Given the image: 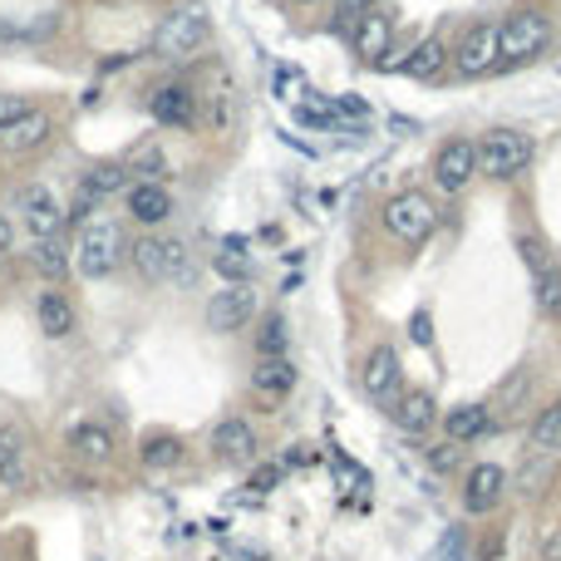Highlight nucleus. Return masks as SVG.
Masks as SVG:
<instances>
[{
    "label": "nucleus",
    "instance_id": "1",
    "mask_svg": "<svg viewBox=\"0 0 561 561\" xmlns=\"http://www.w3.org/2000/svg\"><path fill=\"white\" fill-rule=\"evenodd\" d=\"M128 261H133V271L153 285L192 281V252H187L183 236H163V232L138 236V242L128 246Z\"/></svg>",
    "mask_w": 561,
    "mask_h": 561
},
{
    "label": "nucleus",
    "instance_id": "2",
    "mask_svg": "<svg viewBox=\"0 0 561 561\" xmlns=\"http://www.w3.org/2000/svg\"><path fill=\"white\" fill-rule=\"evenodd\" d=\"M124 226L114 222V217H89L84 226H79V242H74V266L79 276H89V281H104V276L118 271V261H124Z\"/></svg>",
    "mask_w": 561,
    "mask_h": 561
},
{
    "label": "nucleus",
    "instance_id": "3",
    "mask_svg": "<svg viewBox=\"0 0 561 561\" xmlns=\"http://www.w3.org/2000/svg\"><path fill=\"white\" fill-rule=\"evenodd\" d=\"M537 157V143L522 128H492L478 138V173L488 177H522Z\"/></svg>",
    "mask_w": 561,
    "mask_h": 561
},
{
    "label": "nucleus",
    "instance_id": "4",
    "mask_svg": "<svg viewBox=\"0 0 561 561\" xmlns=\"http://www.w3.org/2000/svg\"><path fill=\"white\" fill-rule=\"evenodd\" d=\"M207 39H212V20H207L197 5H183V10H173V15L157 25L153 49L163 59H183V55H197Z\"/></svg>",
    "mask_w": 561,
    "mask_h": 561
},
{
    "label": "nucleus",
    "instance_id": "5",
    "mask_svg": "<svg viewBox=\"0 0 561 561\" xmlns=\"http://www.w3.org/2000/svg\"><path fill=\"white\" fill-rule=\"evenodd\" d=\"M448 59L458 65L463 79L488 74V69L502 59V25L498 20H472V25L458 35V49H453Z\"/></svg>",
    "mask_w": 561,
    "mask_h": 561
},
{
    "label": "nucleus",
    "instance_id": "6",
    "mask_svg": "<svg viewBox=\"0 0 561 561\" xmlns=\"http://www.w3.org/2000/svg\"><path fill=\"white\" fill-rule=\"evenodd\" d=\"M384 226H389L399 242L419 246V242H429L433 226H439V207H433L423 192H399L384 202Z\"/></svg>",
    "mask_w": 561,
    "mask_h": 561
},
{
    "label": "nucleus",
    "instance_id": "7",
    "mask_svg": "<svg viewBox=\"0 0 561 561\" xmlns=\"http://www.w3.org/2000/svg\"><path fill=\"white\" fill-rule=\"evenodd\" d=\"M15 207H20V222H25V232L35 236V242H49V236H65L69 207L59 202V197L49 192L45 183H25V187H20Z\"/></svg>",
    "mask_w": 561,
    "mask_h": 561
},
{
    "label": "nucleus",
    "instance_id": "8",
    "mask_svg": "<svg viewBox=\"0 0 561 561\" xmlns=\"http://www.w3.org/2000/svg\"><path fill=\"white\" fill-rule=\"evenodd\" d=\"M118 187H128V167H124V163H98V167H89V173L79 177V187H74V202H69V222L84 226L89 217H98V212H104V197H114Z\"/></svg>",
    "mask_w": 561,
    "mask_h": 561
},
{
    "label": "nucleus",
    "instance_id": "9",
    "mask_svg": "<svg viewBox=\"0 0 561 561\" xmlns=\"http://www.w3.org/2000/svg\"><path fill=\"white\" fill-rule=\"evenodd\" d=\"M360 384H364V394H370L379 409H394V404H399V394H404V364H399V354H394V344H374V350L364 354Z\"/></svg>",
    "mask_w": 561,
    "mask_h": 561
},
{
    "label": "nucleus",
    "instance_id": "10",
    "mask_svg": "<svg viewBox=\"0 0 561 561\" xmlns=\"http://www.w3.org/2000/svg\"><path fill=\"white\" fill-rule=\"evenodd\" d=\"M551 39V20L541 10H512L502 20V59H531Z\"/></svg>",
    "mask_w": 561,
    "mask_h": 561
},
{
    "label": "nucleus",
    "instance_id": "11",
    "mask_svg": "<svg viewBox=\"0 0 561 561\" xmlns=\"http://www.w3.org/2000/svg\"><path fill=\"white\" fill-rule=\"evenodd\" d=\"M478 177V143L472 138H448V143L433 153V183L443 192H463V187Z\"/></svg>",
    "mask_w": 561,
    "mask_h": 561
},
{
    "label": "nucleus",
    "instance_id": "12",
    "mask_svg": "<svg viewBox=\"0 0 561 561\" xmlns=\"http://www.w3.org/2000/svg\"><path fill=\"white\" fill-rule=\"evenodd\" d=\"M252 315H256L252 285H222V291L207 301L202 320H207V330H217V335H236L246 320H252Z\"/></svg>",
    "mask_w": 561,
    "mask_h": 561
},
{
    "label": "nucleus",
    "instance_id": "13",
    "mask_svg": "<svg viewBox=\"0 0 561 561\" xmlns=\"http://www.w3.org/2000/svg\"><path fill=\"white\" fill-rule=\"evenodd\" d=\"M517 246H522V256H527V266H531V295H537V311L541 315H561V266L551 261L531 236H522Z\"/></svg>",
    "mask_w": 561,
    "mask_h": 561
},
{
    "label": "nucleus",
    "instance_id": "14",
    "mask_svg": "<svg viewBox=\"0 0 561 561\" xmlns=\"http://www.w3.org/2000/svg\"><path fill=\"white\" fill-rule=\"evenodd\" d=\"M502 492H507V472H502L498 463H478V468H468V478H463V507H468L472 517H482V512H492L502 502Z\"/></svg>",
    "mask_w": 561,
    "mask_h": 561
},
{
    "label": "nucleus",
    "instance_id": "15",
    "mask_svg": "<svg viewBox=\"0 0 561 561\" xmlns=\"http://www.w3.org/2000/svg\"><path fill=\"white\" fill-rule=\"evenodd\" d=\"M212 453H217V463L242 468V463H252L256 453H261V443H256V429L246 419H222L212 429Z\"/></svg>",
    "mask_w": 561,
    "mask_h": 561
},
{
    "label": "nucleus",
    "instance_id": "16",
    "mask_svg": "<svg viewBox=\"0 0 561 561\" xmlns=\"http://www.w3.org/2000/svg\"><path fill=\"white\" fill-rule=\"evenodd\" d=\"M148 114H153L157 124H167V128H187L197 118L192 84H157L153 94H148Z\"/></svg>",
    "mask_w": 561,
    "mask_h": 561
},
{
    "label": "nucleus",
    "instance_id": "17",
    "mask_svg": "<svg viewBox=\"0 0 561 561\" xmlns=\"http://www.w3.org/2000/svg\"><path fill=\"white\" fill-rule=\"evenodd\" d=\"M49 133H55V118H49L45 108L30 104V114L15 118V124L0 133V148H5V153H15V157H20V153H35V148L49 143Z\"/></svg>",
    "mask_w": 561,
    "mask_h": 561
},
{
    "label": "nucleus",
    "instance_id": "18",
    "mask_svg": "<svg viewBox=\"0 0 561 561\" xmlns=\"http://www.w3.org/2000/svg\"><path fill=\"white\" fill-rule=\"evenodd\" d=\"M350 39H354V55H360L364 65H379V55L389 49V39H394L389 15H379V10H364V15L354 20Z\"/></svg>",
    "mask_w": 561,
    "mask_h": 561
},
{
    "label": "nucleus",
    "instance_id": "19",
    "mask_svg": "<svg viewBox=\"0 0 561 561\" xmlns=\"http://www.w3.org/2000/svg\"><path fill=\"white\" fill-rule=\"evenodd\" d=\"M128 212L143 226H163L173 217V192L163 183H133L128 187Z\"/></svg>",
    "mask_w": 561,
    "mask_h": 561
},
{
    "label": "nucleus",
    "instance_id": "20",
    "mask_svg": "<svg viewBox=\"0 0 561 561\" xmlns=\"http://www.w3.org/2000/svg\"><path fill=\"white\" fill-rule=\"evenodd\" d=\"M394 423H399L404 433H429L433 419H439V409H433V394L429 389H404L399 404H394Z\"/></svg>",
    "mask_w": 561,
    "mask_h": 561
},
{
    "label": "nucleus",
    "instance_id": "21",
    "mask_svg": "<svg viewBox=\"0 0 561 561\" xmlns=\"http://www.w3.org/2000/svg\"><path fill=\"white\" fill-rule=\"evenodd\" d=\"M443 65H448L443 39H423V45H413L409 55L399 59V65H379V69H384V74H394V69H399V74H409V79H433Z\"/></svg>",
    "mask_w": 561,
    "mask_h": 561
},
{
    "label": "nucleus",
    "instance_id": "22",
    "mask_svg": "<svg viewBox=\"0 0 561 561\" xmlns=\"http://www.w3.org/2000/svg\"><path fill=\"white\" fill-rule=\"evenodd\" d=\"M252 389L261 394V399H285V394L295 389V364L285 360V354H276V360H256Z\"/></svg>",
    "mask_w": 561,
    "mask_h": 561
},
{
    "label": "nucleus",
    "instance_id": "23",
    "mask_svg": "<svg viewBox=\"0 0 561 561\" xmlns=\"http://www.w3.org/2000/svg\"><path fill=\"white\" fill-rule=\"evenodd\" d=\"M443 429H448L453 443H472L492 429V409L488 404H458V409L443 413Z\"/></svg>",
    "mask_w": 561,
    "mask_h": 561
},
{
    "label": "nucleus",
    "instance_id": "24",
    "mask_svg": "<svg viewBox=\"0 0 561 561\" xmlns=\"http://www.w3.org/2000/svg\"><path fill=\"white\" fill-rule=\"evenodd\" d=\"M35 315H39V330H45L49 340H65V335L74 330V305L65 301V291H45V295H39Z\"/></svg>",
    "mask_w": 561,
    "mask_h": 561
},
{
    "label": "nucleus",
    "instance_id": "25",
    "mask_svg": "<svg viewBox=\"0 0 561 561\" xmlns=\"http://www.w3.org/2000/svg\"><path fill=\"white\" fill-rule=\"evenodd\" d=\"M69 443H74L79 458H89V463H108V453H114V439H108L104 423H79V429L69 433Z\"/></svg>",
    "mask_w": 561,
    "mask_h": 561
},
{
    "label": "nucleus",
    "instance_id": "26",
    "mask_svg": "<svg viewBox=\"0 0 561 561\" xmlns=\"http://www.w3.org/2000/svg\"><path fill=\"white\" fill-rule=\"evenodd\" d=\"M0 482H5V488L25 482V448H20L15 429H0Z\"/></svg>",
    "mask_w": 561,
    "mask_h": 561
},
{
    "label": "nucleus",
    "instance_id": "27",
    "mask_svg": "<svg viewBox=\"0 0 561 561\" xmlns=\"http://www.w3.org/2000/svg\"><path fill=\"white\" fill-rule=\"evenodd\" d=\"M138 458H143V468H177L183 463V443L173 439V433H153V439H143V448H138Z\"/></svg>",
    "mask_w": 561,
    "mask_h": 561
},
{
    "label": "nucleus",
    "instance_id": "28",
    "mask_svg": "<svg viewBox=\"0 0 561 561\" xmlns=\"http://www.w3.org/2000/svg\"><path fill=\"white\" fill-rule=\"evenodd\" d=\"M30 261H35L39 271L49 276V281H65V276H69V246H65V236H49V242H35Z\"/></svg>",
    "mask_w": 561,
    "mask_h": 561
},
{
    "label": "nucleus",
    "instance_id": "29",
    "mask_svg": "<svg viewBox=\"0 0 561 561\" xmlns=\"http://www.w3.org/2000/svg\"><path fill=\"white\" fill-rule=\"evenodd\" d=\"M531 448H537L541 458L561 453V399L551 404V409H541V419L531 423Z\"/></svg>",
    "mask_w": 561,
    "mask_h": 561
},
{
    "label": "nucleus",
    "instance_id": "30",
    "mask_svg": "<svg viewBox=\"0 0 561 561\" xmlns=\"http://www.w3.org/2000/svg\"><path fill=\"white\" fill-rule=\"evenodd\" d=\"M285 344H291V335H285V320H281V315H266L261 335H256V350H261V360H276V354H285Z\"/></svg>",
    "mask_w": 561,
    "mask_h": 561
},
{
    "label": "nucleus",
    "instance_id": "31",
    "mask_svg": "<svg viewBox=\"0 0 561 561\" xmlns=\"http://www.w3.org/2000/svg\"><path fill=\"white\" fill-rule=\"evenodd\" d=\"M212 266H217L222 276H232V285H246V271H252L242 252H217V256H212Z\"/></svg>",
    "mask_w": 561,
    "mask_h": 561
},
{
    "label": "nucleus",
    "instance_id": "32",
    "mask_svg": "<svg viewBox=\"0 0 561 561\" xmlns=\"http://www.w3.org/2000/svg\"><path fill=\"white\" fill-rule=\"evenodd\" d=\"M30 114V104H25V94H0V133H5L15 118H25Z\"/></svg>",
    "mask_w": 561,
    "mask_h": 561
},
{
    "label": "nucleus",
    "instance_id": "33",
    "mask_svg": "<svg viewBox=\"0 0 561 561\" xmlns=\"http://www.w3.org/2000/svg\"><path fill=\"white\" fill-rule=\"evenodd\" d=\"M409 335H413V340H419V344H433V315H429V311H413Z\"/></svg>",
    "mask_w": 561,
    "mask_h": 561
},
{
    "label": "nucleus",
    "instance_id": "34",
    "mask_svg": "<svg viewBox=\"0 0 561 561\" xmlns=\"http://www.w3.org/2000/svg\"><path fill=\"white\" fill-rule=\"evenodd\" d=\"M429 458H433V468H453V463H458V458H463V448H458V443H453V439H448V443H439V448H433V453H429Z\"/></svg>",
    "mask_w": 561,
    "mask_h": 561
},
{
    "label": "nucleus",
    "instance_id": "35",
    "mask_svg": "<svg viewBox=\"0 0 561 561\" xmlns=\"http://www.w3.org/2000/svg\"><path fill=\"white\" fill-rule=\"evenodd\" d=\"M276 482H281V468H276V463H266V468L252 478V488H256V492H271Z\"/></svg>",
    "mask_w": 561,
    "mask_h": 561
},
{
    "label": "nucleus",
    "instance_id": "36",
    "mask_svg": "<svg viewBox=\"0 0 561 561\" xmlns=\"http://www.w3.org/2000/svg\"><path fill=\"white\" fill-rule=\"evenodd\" d=\"M541 561H561V527L547 531V541H541Z\"/></svg>",
    "mask_w": 561,
    "mask_h": 561
},
{
    "label": "nucleus",
    "instance_id": "37",
    "mask_svg": "<svg viewBox=\"0 0 561 561\" xmlns=\"http://www.w3.org/2000/svg\"><path fill=\"white\" fill-rule=\"evenodd\" d=\"M340 10H344L350 20H360L364 10H379V0H340Z\"/></svg>",
    "mask_w": 561,
    "mask_h": 561
},
{
    "label": "nucleus",
    "instance_id": "38",
    "mask_svg": "<svg viewBox=\"0 0 561 561\" xmlns=\"http://www.w3.org/2000/svg\"><path fill=\"white\" fill-rule=\"evenodd\" d=\"M295 118H301V124H311V128H325V124H330V114H320V108H295Z\"/></svg>",
    "mask_w": 561,
    "mask_h": 561
},
{
    "label": "nucleus",
    "instance_id": "39",
    "mask_svg": "<svg viewBox=\"0 0 561 561\" xmlns=\"http://www.w3.org/2000/svg\"><path fill=\"white\" fill-rule=\"evenodd\" d=\"M10 246H15V226H10V217L0 212V256H5Z\"/></svg>",
    "mask_w": 561,
    "mask_h": 561
}]
</instances>
